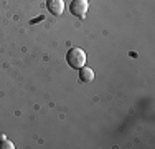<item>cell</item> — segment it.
<instances>
[{
	"label": "cell",
	"instance_id": "6da1fadb",
	"mask_svg": "<svg viewBox=\"0 0 155 149\" xmlns=\"http://www.w3.org/2000/svg\"><path fill=\"white\" fill-rule=\"evenodd\" d=\"M66 61L71 68L79 70L86 65V53H84L81 48H71V50L66 53Z\"/></svg>",
	"mask_w": 155,
	"mask_h": 149
},
{
	"label": "cell",
	"instance_id": "7a4b0ae2",
	"mask_svg": "<svg viewBox=\"0 0 155 149\" xmlns=\"http://www.w3.org/2000/svg\"><path fill=\"white\" fill-rule=\"evenodd\" d=\"M89 9V3L87 0H73L71 5H69V12H71L74 17H86V12Z\"/></svg>",
	"mask_w": 155,
	"mask_h": 149
},
{
	"label": "cell",
	"instance_id": "3957f363",
	"mask_svg": "<svg viewBox=\"0 0 155 149\" xmlns=\"http://www.w3.org/2000/svg\"><path fill=\"white\" fill-rule=\"evenodd\" d=\"M46 7L53 15H61L64 10V0H48Z\"/></svg>",
	"mask_w": 155,
	"mask_h": 149
},
{
	"label": "cell",
	"instance_id": "277c9868",
	"mask_svg": "<svg viewBox=\"0 0 155 149\" xmlns=\"http://www.w3.org/2000/svg\"><path fill=\"white\" fill-rule=\"evenodd\" d=\"M93 78H94V71L91 68H87V66L79 68V81L81 83H89V81H93Z\"/></svg>",
	"mask_w": 155,
	"mask_h": 149
},
{
	"label": "cell",
	"instance_id": "5b68a950",
	"mask_svg": "<svg viewBox=\"0 0 155 149\" xmlns=\"http://www.w3.org/2000/svg\"><path fill=\"white\" fill-rule=\"evenodd\" d=\"M0 147L2 149H13L15 146H13L12 141H8L5 136H0Z\"/></svg>",
	"mask_w": 155,
	"mask_h": 149
}]
</instances>
